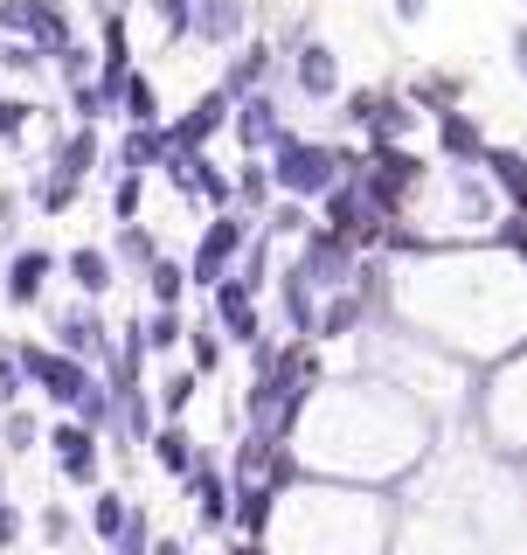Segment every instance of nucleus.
<instances>
[{"mask_svg": "<svg viewBox=\"0 0 527 555\" xmlns=\"http://www.w3.org/2000/svg\"><path fill=\"white\" fill-rule=\"evenodd\" d=\"M56 334H63V354H77V361L104 354V320H98V306H69L63 320H56Z\"/></svg>", "mask_w": 527, "mask_h": 555, "instance_id": "nucleus-11", "label": "nucleus"}, {"mask_svg": "<svg viewBox=\"0 0 527 555\" xmlns=\"http://www.w3.org/2000/svg\"><path fill=\"white\" fill-rule=\"evenodd\" d=\"M243 14H250L243 0H195V35L222 49L230 35H243Z\"/></svg>", "mask_w": 527, "mask_h": 555, "instance_id": "nucleus-15", "label": "nucleus"}, {"mask_svg": "<svg viewBox=\"0 0 527 555\" xmlns=\"http://www.w3.org/2000/svg\"><path fill=\"white\" fill-rule=\"evenodd\" d=\"M271 230H278V236H312V230H306V208H298V202L271 208Z\"/></svg>", "mask_w": 527, "mask_h": 555, "instance_id": "nucleus-41", "label": "nucleus"}, {"mask_svg": "<svg viewBox=\"0 0 527 555\" xmlns=\"http://www.w3.org/2000/svg\"><path fill=\"white\" fill-rule=\"evenodd\" d=\"M132 520V500H118V493H98L91 500V528H98V542H118V528Z\"/></svg>", "mask_w": 527, "mask_h": 555, "instance_id": "nucleus-23", "label": "nucleus"}, {"mask_svg": "<svg viewBox=\"0 0 527 555\" xmlns=\"http://www.w3.org/2000/svg\"><path fill=\"white\" fill-rule=\"evenodd\" d=\"M243 243H250V222H243V216H216V222H208V236H202V250H195V285L216 292Z\"/></svg>", "mask_w": 527, "mask_h": 555, "instance_id": "nucleus-6", "label": "nucleus"}, {"mask_svg": "<svg viewBox=\"0 0 527 555\" xmlns=\"http://www.w3.org/2000/svg\"><path fill=\"white\" fill-rule=\"evenodd\" d=\"M173 153V132H153V126H132L126 132V146H118V173H139V167H153V160H167Z\"/></svg>", "mask_w": 527, "mask_h": 555, "instance_id": "nucleus-17", "label": "nucleus"}, {"mask_svg": "<svg viewBox=\"0 0 527 555\" xmlns=\"http://www.w3.org/2000/svg\"><path fill=\"white\" fill-rule=\"evenodd\" d=\"M69 98H77V118H83V126H91V118H104V112L118 104V91H104V83H77Z\"/></svg>", "mask_w": 527, "mask_h": 555, "instance_id": "nucleus-31", "label": "nucleus"}, {"mask_svg": "<svg viewBox=\"0 0 527 555\" xmlns=\"http://www.w3.org/2000/svg\"><path fill=\"white\" fill-rule=\"evenodd\" d=\"M35 202H42V208H49V216H63V208H69V202H77V181H69V173H56V167H49V173H42V181H35Z\"/></svg>", "mask_w": 527, "mask_h": 555, "instance_id": "nucleus-28", "label": "nucleus"}, {"mask_svg": "<svg viewBox=\"0 0 527 555\" xmlns=\"http://www.w3.org/2000/svg\"><path fill=\"white\" fill-rule=\"evenodd\" d=\"M118 264H139V271L160 264V250H153V236L139 230V222H132V230H118Z\"/></svg>", "mask_w": 527, "mask_h": 555, "instance_id": "nucleus-29", "label": "nucleus"}, {"mask_svg": "<svg viewBox=\"0 0 527 555\" xmlns=\"http://www.w3.org/2000/svg\"><path fill=\"white\" fill-rule=\"evenodd\" d=\"M355 320H361V299H333V306L320 312V334H347Z\"/></svg>", "mask_w": 527, "mask_h": 555, "instance_id": "nucleus-39", "label": "nucleus"}, {"mask_svg": "<svg viewBox=\"0 0 527 555\" xmlns=\"http://www.w3.org/2000/svg\"><path fill=\"white\" fill-rule=\"evenodd\" d=\"M416 173H424V160H410V153H382V160L361 173V195H368V208H375V216L389 222V216H396V202L410 195V181H416Z\"/></svg>", "mask_w": 527, "mask_h": 555, "instance_id": "nucleus-5", "label": "nucleus"}, {"mask_svg": "<svg viewBox=\"0 0 527 555\" xmlns=\"http://www.w3.org/2000/svg\"><path fill=\"white\" fill-rule=\"evenodd\" d=\"M0 28L8 35H35V49H69V14L56 0H0Z\"/></svg>", "mask_w": 527, "mask_h": 555, "instance_id": "nucleus-3", "label": "nucleus"}, {"mask_svg": "<svg viewBox=\"0 0 527 555\" xmlns=\"http://www.w3.org/2000/svg\"><path fill=\"white\" fill-rule=\"evenodd\" d=\"M195 188H202L208 202H222V208H230V195H236V188H230V173H216V167L202 160V153H195Z\"/></svg>", "mask_w": 527, "mask_h": 555, "instance_id": "nucleus-34", "label": "nucleus"}, {"mask_svg": "<svg viewBox=\"0 0 527 555\" xmlns=\"http://www.w3.org/2000/svg\"><path fill=\"white\" fill-rule=\"evenodd\" d=\"M22 382H28V375H22V361H14V354H0V416L22 403Z\"/></svg>", "mask_w": 527, "mask_h": 555, "instance_id": "nucleus-35", "label": "nucleus"}, {"mask_svg": "<svg viewBox=\"0 0 527 555\" xmlns=\"http://www.w3.org/2000/svg\"><path fill=\"white\" fill-rule=\"evenodd\" d=\"M514 63H520V77H527V28H514Z\"/></svg>", "mask_w": 527, "mask_h": 555, "instance_id": "nucleus-47", "label": "nucleus"}, {"mask_svg": "<svg viewBox=\"0 0 527 555\" xmlns=\"http://www.w3.org/2000/svg\"><path fill=\"white\" fill-rule=\"evenodd\" d=\"M14 230H22V195L0 188V243H14Z\"/></svg>", "mask_w": 527, "mask_h": 555, "instance_id": "nucleus-43", "label": "nucleus"}, {"mask_svg": "<svg viewBox=\"0 0 527 555\" xmlns=\"http://www.w3.org/2000/svg\"><path fill=\"white\" fill-rule=\"evenodd\" d=\"M153 555H188V548L173 542V534H153Z\"/></svg>", "mask_w": 527, "mask_h": 555, "instance_id": "nucleus-46", "label": "nucleus"}, {"mask_svg": "<svg viewBox=\"0 0 527 555\" xmlns=\"http://www.w3.org/2000/svg\"><path fill=\"white\" fill-rule=\"evenodd\" d=\"M222 118H230V98H222V91H208V98L195 104V112H188L181 126H173V146H181V153H195L202 139H208V132L222 126Z\"/></svg>", "mask_w": 527, "mask_h": 555, "instance_id": "nucleus-16", "label": "nucleus"}, {"mask_svg": "<svg viewBox=\"0 0 527 555\" xmlns=\"http://www.w3.org/2000/svg\"><path fill=\"white\" fill-rule=\"evenodd\" d=\"M188 493H195V507H202V528L208 534H222L236 520V500H230V479H222V465H195V479H188Z\"/></svg>", "mask_w": 527, "mask_h": 555, "instance_id": "nucleus-8", "label": "nucleus"}, {"mask_svg": "<svg viewBox=\"0 0 527 555\" xmlns=\"http://www.w3.org/2000/svg\"><path fill=\"white\" fill-rule=\"evenodd\" d=\"M264 188H271V173H257V167H250V173H243V188H236V195H243V202H264Z\"/></svg>", "mask_w": 527, "mask_h": 555, "instance_id": "nucleus-45", "label": "nucleus"}, {"mask_svg": "<svg viewBox=\"0 0 527 555\" xmlns=\"http://www.w3.org/2000/svg\"><path fill=\"white\" fill-rule=\"evenodd\" d=\"M146 278H153V299H160V306H181V292H188V271L181 264H167V257H160Z\"/></svg>", "mask_w": 527, "mask_h": 555, "instance_id": "nucleus-30", "label": "nucleus"}, {"mask_svg": "<svg viewBox=\"0 0 527 555\" xmlns=\"http://www.w3.org/2000/svg\"><path fill=\"white\" fill-rule=\"evenodd\" d=\"M153 465H160L167 479H195L202 451H195V438H188L181 424H160V430H153Z\"/></svg>", "mask_w": 527, "mask_h": 555, "instance_id": "nucleus-10", "label": "nucleus"}, {"mask_svg": "<svg viewBox=\"0 0 527 555\" xmlns=\"http://www.w3.org/2000/svg\"><path fill=\"white\" fill-rule=\"evenodd\" d=\"M112 208H118V216H139V173H118V188H112Z\"/></svg>", "mask_w": 527, "mask_h": 555, "instance_id": "nucleus-42", "label": "nucleus"}, {"mask_svg": "<svg viewBox=\"0 0 527 555\" xmlns=\"http://www.w3.org/2000/svg\"><path fill=\"white\" fill-rule=\"evenodd\" d=\"M14 361H22V375H28L56 410H77L83 396H91V382H98L77 354H49V347H35V340H28V347H14Z\"/></svg>", "mask_w": 527, "mask_h": 555, "instance_id": "nucleus-2", "label": "nucleus"}, {"mask_svg": "<svg viewBox=\"0 0 527 555\" xmlns=\"http://www.w3.org/2000/svg\"><path fill=\"white\" fill-rule=\"evenodd\" d=\"M298 91H306V98H333V91H340V63H333L326 42L298 49Z\"/></svg>", "mask_w": 527, "mask_h": 555, "instance_id": "nucleus-14", "label": "nucleus"}, {"mask_svg": "<svg viewBox=\"0 0 527 555\" xmlns=\"http://www.w3.org/2000/svg\"><path fill=\"white\" fill-rule=\"evenodd\" d=\"M0 438H8V451H28L35 438H42V430H35V416H28V410H8V416H0Z\"/></svg>", "mask_w": 527, "mask_h": 555, "instance_id": "nucleus-32", "label": "nucleus"}, {"mask_svg": "<svg viewBox=\"0 0 527 555\" xmlns=\"http://www.w3.org/2000/svg\"><path fill=\"white\" fill-rule=\"evenodd\" d=\"M153 14H160L167 35H188V28H195V8H188V0H153Z\"/></svg>", "mask_w": 527, "mask_h": 555, "instance_id": "nucleus-38", "label": "nucleus"}, {"mask_svg": "<svg viewBox=\"0 0 527 555\" xmlns=\"http://www.w3.org/2000/svg\"><path fill=\"white\" fill-rule=\"evenodd\" d=\"M35 528H42L49 548H69V542H77V520H69L63 507H42V520H35Z\"/></svg>", "mask_w": 527, "mask_h": 555, "instance_id": "nucleus-33", "label": "nucleus"}, {"mask_svg": "<svg viewBox=\"0 0 527 555\" xmlns=\"http://www.w3.org/2000/svg\"><path fill=\"white\" fill-rule=\"evenodd\" d=\"M271 181L285 188V195H333L340 181H361V160L340 153V146H320V139H285Z\"/></svg>", "mask_w": 527, "mask_h": 555, "instance_id": "nucleus-1", "label": "nucleus"}, {"mask_svg": "<svg viewBox=\"0 0 527 555\" xmlns=\"http://www.w3.org/2000/svg\"><path fill=\"white\" fill-rule=\"evenodd\" d=\"M112 555H153V520H146V507H139V500H132V520L118 528Z\"/></svg>", "mask_w": 527, "mask_h": 555, "instance_id": "nucleus-25", "label": "nucleus"}, {"mask_svg": "<svg viewBox=\"0 0 527 555\" xmlns=\"http://www.w3.org/2000/svg\"><path fill=\"white\" fill-rule=\"evenodd\" d=\"M264 77H271V49L250 42V49H243V56H236L230 69H222V98H230V104L257 98V83H264Z\"/></svg>", "mask_w": 527, "mask_h": 555, "instance_id": "nucleus-13", "label": "nucleus"}, {"mask_svg": "<svg viewBox=\"0 0 527 555\" xmlns=\"http://www.w3.org/2000/svg\"><path fill=\"white\" fill-rule=\"evenodd\" d=\"M49 444H56V473L69 486H98V430H83L77 416H69V424L49 430Z\"/></svg>", "mask_w": 527, "mask_h": 555, "instance_id": "nucleus-7", "label": "nucleus"}, {"mask_svg": "<svg viewBox=\"0 0 527 555\" xmlns=\"http://www.w3.org/2000/svg\"><path fill=\"white\" fill-rule=\"evenodd\" d=\"M56 69L69 77V91H77V83H83V69H91V49H77V42H69V49H56Z\"/></svg>", "mask_w": 527, "mask_h": 555, "instance_id": "nucleus-40", "label": "nucleus"}, {"mask_svg": "<svg viewBox=\"0 0 527 555\" xmlns=\"http://www.w3.org/2000/svg\"><path fill=\"white\" fill-rule=\"evenodd\" d=\"M153 396H160V410H167V416H181L188 403H195V369H173V375H160V389H153Z\"/></svg>", "mask_w": 527, "mask_h": 555, "instance_id": "nucleus-27", "label": "nucleus"}, {"mask_svg": "<svg viewBox=\"0 0 527 555\" xmlns=\"http://www.w3.org/2000/svg\"><path fill=\"white\" fill-rule=\"evenodd\" d=\"M437 139H445L451 160H486V139H479V126H472L465 112H445V118H437Z\"/></svg>", "mask_w": 527, "mask_h": 555, "instance_id": "nucleus-19", "label": "nucleus"}, {"mask_svg": "<svg viewBox=\"0 0 527 555\" xmlns=\"http://www.w3.org/2000/svg\"><path fill=\"white\" fill-rule=\"evenodd\" d=\"M69 278H77V292H91V299H104V292L118 285V264L104 250H69Z\"/></svg>", "mask_w": 527, "mask_h": 555, "instance_id": "nucleus-18", "label": "nucleus"}, {"mask_svg": "<svg viewBox=\"0 0 527 555\" xmlns=\"http://www.w3.org/2000/svg\"><path fill=\"white\" fill-rule=\"evenodd\" d=\"M298 278H306V285H320V292H340L347 278H361L355 271V243L333 236V230H312L306 236V257H298Z\"/></svg>", "mask_w": 527, "mask_h": 555, "instance_id": "nucleus-4", "label": "nucleus"}, {"mask_svg": "<svg viewBox=\"0 0 527 555\" xmlns=\"http://www.w3.org/2000/svg\"><path fill=\"white\" fill-rule=\"evenodd\" d=\"M28 112H35L28 98H0V139H22L28 132Z\"/></svg>", "mask_w": 527, "mask_h": 555, "instance_id": "nucleus-37", "label": "nucleus"}, {"mask_svg": "<svg viewBox=\"0 0 527 555\" xmlns=\"http://www.w3.org/2000/svg\"><path fill=\"white\" fill-rule=\"evenodd\" d=\"M396 14H402V22H416V14H424V0H396Z\"/></svg>", "mask_w": 527, "mask_h": 555, "instance_id": "nucleus-48", "label": "nucleus"}, {"mask_svg": "<svg viewBox=\"0 0 527 555\" xmlns=\"http://www.w3.org/2000/svg\"><path fill=\"white\" fill-rule=\"evenodd\" d=\"M126 118H132V126H153V83L146 77L126 83Z\"/></svg>", "mask_w": 527, "mask_h": 555, "instance_id": "nucleus-36", "label": "nucleus"}, {"mask_svg": "<svg viewBox=\"0 0 527 555\" xmlns=\"http://www.w3.org/2000/svg\"><path fill=\"white\" fill-rule=\"evenodd\" d=\"M14 542H22V507L0 500V548H14Z\"/></svg>", "mask_w": 527, "mask_h": 555, "instance_id": "nucleus-44", "label": "nucleus"}, {"mask_svg": "<svg viewBox=\"0 0 527 555\" xmlns=\"http://www.w3.org/2000/svg\"><path fill=\"white\" fill-rule=\"evenodd\" d=\"M236 132H243V146H285V139H292L285 118H278V104L264 98V91L236 104Z\"/></svg>", "mask_w": 527, "mask_h": 555, "instance_id": "nucleus-9", "label": "nucleus"}, {"mask_svg": "<svg viewBox=\"0 0 527 555\" xmlns=\"http://www.w3.org/2000/svg\"><path fill=\"white\" fill-rule=\"evenodd\" d=\"M181 340H188V320H181V306H160V312L146 320V347H153V354H173Z\"/></svg>", "mask_w": 527, "mask_h": 555, "instance_id": "nucleus-22", "label": "nucleus"}, {"mask_svg": "<svg viewBox=\"0 0 527 555\" xmlns=\"http://www.w3.org/2000/svg\"><path fill=\"white\" fill-rule=\"evenodd\" d=\"M188 354H195V375L222 369V326H216V320H208V326H195V334H188Z\"/></svg>", "mask_w": 527, "mask_h": 555, "instance_id": "nucleus-26", "label": "nucleus"}, {"mask_svg": "<svg viewBox=\"0 0 527 555\" xmlns=\"http://www.w3.org/2000/svg\"><path fill=\"white\" fill-rule=\"evenodd\" d=\"M271 500H278V486H257V479H243V493H236V528L243 534H264V528H271Z\"/></svg>", "mask_w": 527, "mask_h": 555, "instance_id": "nucleus-20", "label": "nucleus"}, {"mask_svg": "<svg viewBox=\"0 0 527 555\" xmlns=\"http://www.w3.org/2000/svg\"><path fill=\"white\" fill-rule=\"evenodd\" d=\"M236 555H264V548H257V542H243V548H236Z\"/></svg>", "mask_w": 527, "mask_h": 555, "instance_id": "nucleus-49", "label": "nucleus"}, {"mask_svg": "<svg viewBox=\"0 0 527 555\" xmlns=\"http://www.w3.org/2000/svg\"><path fill=\"white\" fill-rule=\"evenodd\" d=\"M486 167H493V181L514 195V208H527V160L520 153H486Z\"/></svg>", "mask_w": 527, "mask_h": 555, "instance_id": "nucleus-24", "label": "nucleus"}, {"mask_svg": "<svg viewBox=\"0 0 527 555\" xmlns=\"http://www.w3.org/2000/svg\"><path fill=\"white\" fill-rule=\"evenodd\" d=\"M49 271H56V257H49V250H22V257L8 264V306H35V299H42V278H49Z\"/></svg>", "mask_w": 527, "mask_h": 555, "instance_id": "nucleus-12", "label": "nucleus"}, {"mask_svg": "<svg viewBox=\"0 0 527 555\" xmlns=\"http://www.w3.org/2000/svg\"><path fill=\"white\" fill-rule=\"evenodd\" d=\"M98 167V132L77 126L69 139H56V173H69V181H83V173Z\"/></svg>", "mask_w": 527, "mask_h": 555, "instance_id": "nucleus-21", "label": "nucleus"}]
</instances>
